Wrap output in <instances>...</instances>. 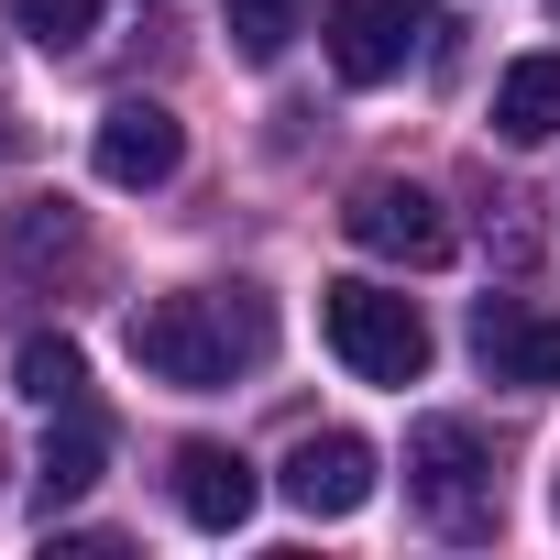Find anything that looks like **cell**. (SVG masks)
Masks as SVG:
<instances>
[{"label": "cell", "instance_id": "1", "mask_svg": "<svg viewBox=\"0 0 560 560\" xmlns=\"http://www.w3.org/2000/svg\"><path fill=\"white\" fill-rule=\"evenodd\" d=\"M121 341H132V363H143L154 385H176V396H220V385L264 374V352H275V308H264L253 287H176V298H143Z\"/></svg>", "mask_w": 560, "mask_h": 560}, {"label": "cell", "instance_id": "2", "mask_svg": "<svg viewBox=\"0 0 560 560\" xmlns=\"http://www.w3.org/2000/svg\"><path fill=\"white\" fill-rule=\"evenodd\" d=\"M407 494H418V516H429L440 538H494V516H505L472 418H418V429H407Z\"/></svg>", "mask_w": 560, "mask_h": 560}, {"label": "cell", "instance_id": "3", "mask_svg": "<svg viewBox=\"0 0 560 560\" xmlns=\"http://www.w3.org/2000/svg\"><path fill=\"white\" fill-rule=\"evenodd\" d=\"M319 330H330V352L363 374V385H418L429 374V319H418V298H396V287H319Z\"/></svg>", "mask_w": 560, "mask_h": 560}, {"label": "cell", "instance_id": "4", "mask_svg": "<svg viewBox=\"0 0 560 560\" xmlns=\"http://www.w3.org/2000/svg\"><path fill=\"white\" fill-rule=\"evenodd\" d=\"M341 231L363 253H385V264H451V209L418 176H363L352 209H341Z\"/></svg>", "mask_w": 560, "mask_h": 560}, {"label": "cell", "instance_id": "5", "mask_svg": "<svg viewBox=\"0 0 560 560\" xmlns=\"http://www.w3.org/2000/svg\"><path fill=\"white\" fill-rule=\"evenodd\" d=\"M429 45V0H330V67L352 89L407 78V56Z\"/></svg>", "mask_w": 560, "mask_h": 560}, {"label": "cell", "instance_id": "6", "mask_svg": "<svg viewBox=\"0 0 560 560\" xmlns=\"http://www.w3.org/2000/svg\"><path fill=\"white\" fill-rule=\"evenodd\" d=\"M89 165H100L110 187H165V176L187 165V132H176V110H165V100H110V110H100Z\"/></svg>", "mask_w": 560, "mask_h": 560}, {"label": "cell", "instance_id": "7", "mask_svg": "<svg viewBox=\"0 0 560 560\" xmlns=\"http://www.w3.org/2000/svg\"><path fill=\"white\" fill-rule=\"evenodd\" d=\"M472 363L494 374V385H560V319L549 308H527V298H483L472 308Z\"/></svg>", "mask_w": 560, "mask_h": 560}, {"label": "cell", "instance_id": "8", "mask_svg": "<svg viewBox=\"0 0 560 560\" xmlns=\"http://www.w3.org/2000/svg\"><path fill=\"white\" fill-rule=\"evenodd\" d=\"M275 483H287L298 516H352V505L374 494V440H352V429H308Z\"/></svg>", "mask_w": 560, "mask_h": 560}, {"label": "cell", "instance_id": "9", "mask_svg": "<svg viewBox=\"0 0 560 560\" xmlns=\"http://www.w3.org/2000/svg\"><path fill=\"white\" fill-rule=\"evenodd\" d=\"M253 494H264V483H253L242 451H220V440H187V451H176V516H187V527L231 538V527L253 516Z\"/></svg>", "mask_w": 560, "mask_h": 560}, {"label": "cell", "instance_id": "10", "mask_svg": "<svg viewBox=\"0 0 560 560\" xmlns=\"http://www.w3.org/2000/svg\"><path fill=\"white\" fill-rule=\"evenodd\" d=\"M494 132L505 143H549L560 132V56H516L494 78Z\"/></svg>", "mask_w": 560, "mask_h": 560}, {"label": "cell", "instance_id": "11", "mask_svg": "<svg viewBox=\"0 0 560 560\" xmlns=\"http://www.w3.org/2000/svg\"><path fill=\"white\" fill-rule=\"evenodd\" d=\"M89 483H100V429H89V418H67V429L45 440V462H34V505L56 516V505H78Z\"/></svg>", "mask_w": 560, "mask_h": 560}, {"label": "cell", "instance_id": "12", "mask_svg": "<svg viewBox=\"0 0 560 560\" xmlns=\"http://www.w3.org/2000/svg\"><path fill=\"white\" fill-rule=\"evenodd\" d=\"M220 23H231V45H242L253 67H275V56L308 34V0H220Z\"/></svg>", "mask_w": 560, "mask_h": 560}, {"label": "cell", "instance_id": "13", "mask_svg": "<svg viewBox=\"0 0 560 560\" xmlns=\"http://www.w3.org/2000/svg\"><path fill=\"white\" fill-rule=\"evenodd\" d=\"M12 374H23V396H34V407H78L89 352H78V341H23V363H12Z\"/></svg>", "mask_w": 560, "mask_h": 560}, {"label": "cell", "instance_id": "14", "mask_svg": "<svg viewBox=\"0 0 560 560\" xmlns=\"http://www.w3.org/2000/svg\"><path fill=\"white\" fill-rule=\"evenodd\" d=\"M67 242H78V209H67V198H23V209H12V253H23V264H45V253H67Z\"/></svg>", "mask_w": 560, "mask_h": 560}, {"label": "cell", "instance_id": "15", "mask_svg": "<svg viewBox=\"0 0 560 560\" xmlns=\"http://www.w3.org/2000/svg\"><path fill=\"white\" fill-rule=\"evenodd\" d=\"M12 23H23L34 45H89V23H100V0H12Z\"/></svg>", "mask_w": 560, "mask_h": 560}]
</instances>
